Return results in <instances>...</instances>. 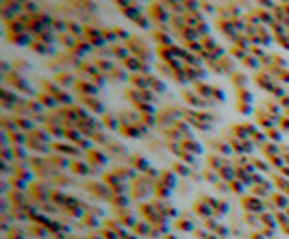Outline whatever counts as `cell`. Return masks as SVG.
I'll return each mask as SVG.
<instances>
[{
  "instance_id": "cell-1",
  "label": "cell",
  "mask_w": 289,
  "mask_h": 239,
  "mask_svg": "<svg viewBox=\"0 0 289 239\" xmlns=\"http://www.w3.org/2000/svg\"><path fill=\"white\" fill-rule=\"evenodd\" d=\"M70 172L85 176V174H89V165L87 163H80V161H72V163H70Z\"/></svg>"
}]
</instances>
